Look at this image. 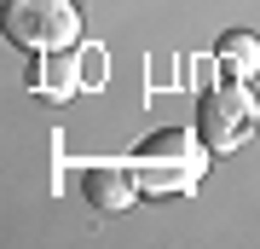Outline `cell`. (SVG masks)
Instances as JSON below:
<instances>
[{"label": "cell", "mask_w": 260, "mask_h": 249, "mask_svg": "<svg viewBox=\"0 0 260 249\" xmlns=\"http://www.w3.org/2000/svg\"><path fill=\"white\" fill-rule=\"evenodd\" d=\"M0 23H6V41L29 46V52H64V46L81 41L75 0H6Z\"/></svg>", "instance_id": "cell-2"}, {"label": "cell", "mask_w": 260, "mask_h": 249, "mask_svg": "<svg viewBox=\"0 0 260 249\" xmlns=\"http://www.w3.org/2000/svg\"><path fill=\"white\" fill-rule=\"evenodd\" d=\"M260 122V104L249 81H225V87H208L203 99H197V133H203L208 151H237L243 139L254 133Z\"/></svg>", "instance_id": "cell-3"}, {"label": "cell", "mask_w": 260, "mask_h": 249, "mask_svg": "<svg viewBox=\"0 0 260 249\" xmlns=\"http://www.w3.org/2000/svg\"><path fill=\"white\" fill-rule=\"evenodd\" d=\"M203 133L197 128H162V133H150L145 145H139V191H191L197 180H203Z\"/></svg>", "instance_id": "cell-1"}, {"label": "cell", "mask_w": 260, "mask_h": 249, "mask_svg": "<svg viewBox=\"0 0 260 249\" xmlns=\"http://www.w3.org/2000/svg\"><path fill=\"white\" fill-rule=\"evenodd\" d=\"M35 87L47 93V99H70L75 87H81V52L64 46V52H47V64L35 70Z\"/></svg>", "instance_id": "cell-6"}, {"label": "cell", "mask_w": 260, "mask_h": 249, "mask_svg": "<svg viewBox=\"0 0 260 249\" xmlns=\"http://www.w3.org/2000/svg\"><path fill=\"white\" fill-rule=\"evenodd\" d=\"M214 58L225 64V75H232V81L260 75V41L249 35V29H225V35L214 41Z\"/></svg>", "instance_id": "cell-5"}, {"label": "cell", "mask_w": 260, "mask_h": 249, "mask_svg": "<svg viewBox=\"0 0 260 249\" xmlns=\"http://www.w3.org/2000/svg\"><path fill=\"white\" fill-rule=\"evenodd\" d=\"M81 197H87V209H93V214H127L133 197H139V174L99 162V168H87V174H81Z\"/></svg>", "instance_id": "cell-4"}]
</instances>
